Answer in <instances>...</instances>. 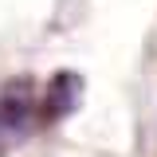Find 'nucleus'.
Returning a JSON list of instances; mask_svg holds the SVG:
<instances>
[{
  "mask_svg": "<svg viewBox=\"0 0 157 157\" xmlns=\"http://www.w3.org/2000/svg\"><path fill=\"white\" fill-rule=\"evenodd\" d=\"M78 98H82V75L75 71H55L51 82H47V90H43V122H63L67 114H75Z\"/></svg>",
  "mask_w": 157,
  "mask_h": 157,
  "instance_id": "nucleus-1",
  "label": "nucleus"
},
{
  "mask_svg": "<svg viewBox=\"0 0 157 157\" xmlns=\"http://www.w3.org/2000/svg\"><path fill=\"white\" fill-rule=\"evenodd\" d=\"M28 130H32V98H28V86L0 94V153L8 145H16Z\"/></svg>",
  "mask_w": 157,
  "mask_h": 157,
  "instance_id": "nucleus-2",
  "label": "nucleus"
}]
</instances>
